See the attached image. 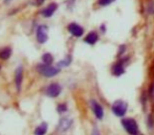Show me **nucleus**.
<instances>
[{
    "instance_id": "nucleus-1",
    "label": "nucleus",
    "mask_w": 154,
    "mask_h": 135,
    "mask_svg": "<svg viewBox=\"0 0 154 135\" xmlns=\"http://www.w3.org/2000/svg\"><path fill=\"white\" fill-rule=\"evenodd\" d=\"M122 125L129 135H142L140 133L137 121L134 118H124L122 121Z\"/></svg>"
},
{
    "instance_id": "nucleus-2",
    "label": "nucleus",
    "mask_w": 154,
    "mask_h": 135,
    "mask_svg": "<svg viewBox=\"0 0 154 135\" xmlns=\"http://www.w3.org/2000/svg\"><path fill=\"white\" fill-rule=\"evenodd\" d=\"M37 70L39 71V73H41V75L46 78L55 77L56 75H58L60 72L59 68L51 66V65H45V64H39L37 66Z\"/></svg>"
},
{
    "instance_id": "nucleus-3",
    "label": "nucleus",
    "mask_w": 154,
    "mask_h": 135,
    "mask_svg": "<svg viewBox=\"0 0 154 135\" xmlns=\"http://www.w3.org/2000/svg\"><path fill=\"white\" fill-rule=\"evenodd\" d=\"M112 112L116 115L118 117H123L126 115L128 110V104L126 102L122 101V100H118L116 101L111 106Z\"/></svg>"
},
{
    "instance_id": "nucleus-4",
    "label": "nucleus",
    "mask_w": 154,
    "mask_h": 135,
    "mask_svg": "<svg viewBox=\"0 0 154 135\" xmlns=\"http://www.w3.org/2000/svg\"><path fill=\"white\" fill-rule=\"evenodd\" d=\"M128 60V58L121 59L119 60L116 64L112 66V75L116 77H121L122 75L125 73V62Z\"/></svg>"
},
{
    "instance_id": "nucleus-5",
    "label": "nucleus",
    "mask_w": 154,
    "mask_h": 135,
    "mask_svg": "<svg viewBox=\"0 0 154 135\" xmlns=\"http://www.w3.org/2000/svg\"><path fill=\"white\" fill-rule=\"evenodd\" d=\"M48 39L47 36V26L46 25H39L37 28V41L40 44H44Z\"/></svg>"
},
{
    "instance_id": "nucleus-6",
    "label": "nucleus",
    "mask_w": 154,
    "mask_h": 135,
    "mask_svg": "<svg viewBox=\"0 0 154 135\" xmlns=\"http://www.w3.org/2000/svg\"><path fill=\"white\" fill-rule=\"evenodd\" d=\"M61 91H62V87L59 84H57V83H53V84H51L47 87L46 94L51 97H57L60 95Z\"/></svg>"
},
{
    "instance_id": "nucleus-7",
    "label": "nucleus",
    "mask_w": 154,
    "mask_h": 135,
    "mask_svg": "<svg viewBox=\"0 0 154 135\" xmlns=\"http://www.w3.org/2000/svg\"><path fill=\"white\" fill-rule=\"evenodd\" d=\"M68 32L72 35L73 37H77V38H80L84 35V28L79 25L78 23H70L68 25Z\"/></svg>"
},
{
    "instance_id": "nucleus-8",
    "label": "nucleus",
    "mask_w": 154,
    "mask_h": 135,
    "mask_svg": "<svg viewBox=\"0 0 154 135\" xmlns=\"http://www.w3.org/2000/svg\"><path fill=\"white\" fill-rule=\"evenodd\" d=\"M90 105H91V109H92L93 113H94L95 117H97V119H103V117H104L103 107H102L97 101H94V100H91Z\"/></svg>"
},
{
    "instance_id": "nucleus-9",
    "label": "nucleus",
    "mask_w": 154,
    "mask_h": 135,
    "mask_svg": "<svg viewBox=\"0 0 154 135\" xmlns=\"http://www.w3.org/2000/svg\"><path fill=\"white\" fill-rule=\"evenodd\" d=\"M23 81V68L21 66H19L15 71V84H16L17 90H21V85H22Z\"/></svg>"
},
{
    "instance_id": "nucleus-10",
    "label": "nucleus",
    "mask_w": 154,
    "mask_h": 135,
    "mask_svg": "<svg viewBox=\"0 0 154 135\" xmlns=\"http://www.w3.org/2000/svg\"><path fill=\"white\" fill-rule=\"evenodd\" d=\"M58 8V5L57 3H51L47 8H45L44 10H42L41 14L45 17V18H49L54 15V13L56 12V10Z\"/></svg>"
},
{
    "instance_id": "nucleus-11",
    "label": "nucleus",
    "mask_w": 154,
    "mask_h": 135,
    "mask_svg": "<svg viewBox=\"0 0 154 135\" xmlns=\"http://www.w3.org/2000/svg\"><path fill=\"white\" fill-rule=\"evenodd\" d=\"M97 40H99V35H97V32H90L84 39L85 43L89 45H94L97 42Z\"/></svg>"
},
{
    "instance_id": "nucleus-12",
    "label": "nucleus",
    "mask_w": 154,
    "mask_h": 135,
    "mask_svg": "<svg viewBox=\"0 0 154 135\" xmlns=\"http://www.w3.org/2000/svg\"><path fill=\"white\" fill-rule=\"evenodd\" d=\"M71 124H72V121L70 118H67V117H64V118H61L59 123V129L61 131H66L70 128Z\"/></svg>"
},
{
    "instance_id": "nucleus-13",
    "label": "nucleus",
    "mask_w": 154,
    "mask_h": 135,
    "mask_svg": "<svg viewBox=\"0 0 154 135\" xmlns=\"http://www.w3.org/2000/svg\"><path fill=\"white\" fill-rule=\"evenodd\" d=\"M12 54V49L10 47H3L0 49V59L1 60H8Z\"/></svg>"
},
{
    "instance_id": "nucleus-14",
    "label": "nucleus",
    "mask_w": 154,
    "mask_h": 135,
    "mask_svg": "<svg viewBox=\"0 0 154 135\" xmlns=\"http://www.w3.org/2000/svg\"><path fill=\"white\" fill-rule=\"evenodd\" d=\"M47 132V124L46 123H42L40 124V126L36 128L35 130V135H45V133Z\"/></svg>"
},
{
    "instance_id": "nucleus-15",
    "label": "nucleus",
    "mask_w": 154,
    "mask_h": 135,
    "mask_svg": "<svg viewBox=\"0 0 154 135\" xmlns=\"http://www.w3.org/2000/svg\"><path fill=\"white\" fill-rule=\"evenodd\" d=\"M42 60H43V62H44V64L45 65H51V63L54 62V58H53V56H51V54H44L42 56Z\"/></svg>"
},
{
    "instance_id": "nucleus-16",
    "label": "nucleus",
    "mask_w": 154,
    "mask_h": 135,
    "mask_svg": "<svg viewBox=\"0 0 154 135\" xmlns=\"http://www.w3.org/2000/svg\"><path fill=\"white\" fill-rule=\"evenodd\" d=\"M70 63H71V56H67L64 60L60 61V62L58 63V67H66V66H68Z\"/></svg>"
},
{
    "instance_id": "nucleus-17",
    "label": "nucleus",
    "mask_w": 154,
    "mask_h": 135,
    "mask_svg": "<svg viewBox=\"0 0 154 135\" xmlns=\"http://www.w3.org/2000/svg\"><path fill=\"white\" fill-rule=\"evenodd\" d=\"M147 12L149 14H154V0H150L147 5Z\"/></svg>"
},
{
    "instance_id": "nucleus-18",
    "label": "nucleus",
    "mask_w": 154,
    "mask_h": 135,
    "mask_svg": "<svg viewBox=\"0 0 154 135\" xmlns=\"http://www.w3.org/2000/svg\"><path fill=\"white\" fill-rule=\"evenodd\" d=\"M113 1L114 0H99L97 3H99L101 6H107V5H109L110 3H112Z\"/></svg>"
},
{
    "instance_id": "nucleus-19",
    "label": "nucleus",
    "mask_w": 154,
    "mask_h": 135,
    "mask_svg": "<svg viewBox=\"0 0 154 135\" xmlns=\"http://www.w3.org/2000/svg\"><path fill=\"white\" fill-rule=\"evenodd\" d=\"M66 110H67V107H66V105H65V104H60V105L58 106V112H59V113H63V112H65Z\"/></svg>"
},
{
    "instance_id": "nucleus-20",
    "label": "nucleus",
    "mask_w": 154,
    "mask_h": 135,
    "mask_svg": "<svg viewBox=\"0 0 154 135\" xmlns=\"http://www.w3.org/2000/svg\"><path fill=\"white\" fill-rule=\"evenodd\" d=\"M125 51H126V46H125V45H121L120 48H119V54H118V56H119V57H121L124 53H125Z\"/></svg>"
},
{
    "instance_id": "nucleus-21",
    "label": "nucleus",
    "mask_w": 154,
    "mask_h": 135,
    "mask_svg": "<svg viewBox=\"0 0 154 135\" xmlns=\"http://www.w3.org/2000/svg\"><path fill=\"white\" fill-rule=\"evenodd\" d=\"M148 124H149V127H153V125H154V119L152 118V115H149L148 116Z\"/></svg>"
},
{
    "instance_id": "nucleus-22",
    "label": "nucleus",
    "mask_w": 154,
    "mask_h": 135,
    "mask_svg": "<svg viewBox=\"0 0 154 135\" xmlns=\"http://www.w3.org/2000/svg\"><path fill=\"white\" fill-rule=\"evenodd\" d=\"M91 135H101V133H100V131H99V129H97V127H94L92 129V133Z\"/></svg>"
},
{
    "instance_id": "nucleus-23",
    "label": "nucleus",
    "mask_w": 154,
    "mask_h": 135,
    "mask_svg": "<svg viewBox=\"0 0 154 135\" xmlns=\"http://www.w3.org/2000/svg\"><path fill=\"white\" fill-rule=\"evenodd\" d=\"M150 95L154 99V83L151 85V87H150Z\"/></svg>"
},
{
    "instance_id": "nucleus-24",
    "label": "nucleus",
    "mask_w": 154,
    "mask_h": 135,
    "mask_svg": "<svg viewBox=\"0 0 154 135\" xmlns=\"http://www.w3.org/2000/svg\"><path fill=\"white\" fill-rule=\"evenodd\" d=\"M43 2H44V0H36V2H35V5H40V4H42Z\"/></svg>"
},
{
    "instance_id": "nucleus-25",
    "label": "nucleus",
    "mask_w": 154,
    "mask_h": 135,
    "mask_svg": "<svg viewBox=\"0 0 154 135\" xmlns=\"http://www.w3.org/2000/svg\"><path fill=\"white\" fill-rule=\"evenodd\" d=\"M3 1L5 2V3H8V2H10V1H12V0H3Z\"/></svg>"
}]
</instances>
